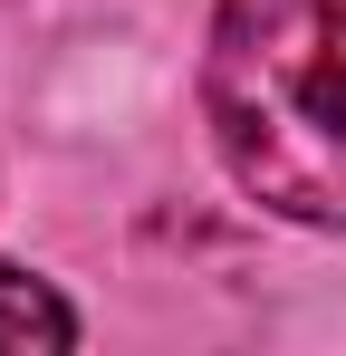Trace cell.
I'll use <instances>...</instances> for the list:
<instances>
[{"label": "cell", "instance_id": "2", "mask_svg": "<svg viewBox=\"0 0 346 356\" xmlns=\"http://www.w3.org/2000/svg\"><path fill=\"white\" fill-rule=\"evenodd\" d=\"M0 347H77V308L29 270H0Z\"/></svg>", "mask_w": 346, "mask_h": 356}, {"label": "cell", "instance_id": "1", "mask_svg": "<svg viewBox=\"0 0 346 356\" xmlns=\"http://www.w3.org/2000/svg\"><path fill=\"white\" fill-rule=\"evenodd\" d=\"M202 116L250 202L346 232V0H222Z\"/></svg>", "mask_w": 346, "mask_h": 356}]
</instances>
